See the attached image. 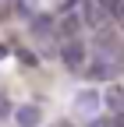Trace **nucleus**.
I'll list each match as a JSON object with an SVG mask.
<instances>
[{"mask_svg":"<svg viewBox=\"0 0 124 127\" xmlns=\"http://www.w3.org/2000/svg\"><path fill=\"white\" fill-rule=\"evenodd\" d=\"M82 21L89 28H106V21H110V11H106L103 0H82Z\"/></svg>","mask_w":124,"mask_h":127,"instance_id":"nucleus-2","label":"nucleus"},{"mask_svg":"<svg viewBox=\"0 0 124 127\" xmlns=\"http://www.w3.org/2000/svg\"><path fill=\"white\" fill-rule=\"evenodd\" d=\"M14 124H18V127H39L43 124V109L32 106V102H28V106H18V109H14Z\"/></svg>","mask_w":124,"mask_h":127,"instance_id":"nucleus-4","label":"nucleus"},{"mask_svg":"<svg viewBox=\"0 0 124 127\" xmlns=\"http://www.w3.org/2000/svg\"><path fill=\"white\" fill-rule=\"evenodd\" d=\"M7 117H11V109H7V99L0 95V120H7Z\"/></svg>","mask_w":124,"mask_h":127,"instance_id":"nucleus-8","label":"nucleus"},{"mask_svg":"<svg viewBox=\"0 0 124 127\" xmlns=\"http://www.w3.org/2000/svg\"><path fill=\"white\" fill-rule=\"evenodd\" d=\"M4 57H7V50H4V42H0V60H4Z\"/></svg>","mask_w":124,"mask_h":127,"instance_id":"nucleus-9","label":"nucleus"},{"mask_svg":"<svg viewBox=\"0 0 124 127\" xmlns=\"http://www.w3.org/2000/svg\"><path fill=\"white\" fill-rule=\"evenodd\" d=\"M85 57H89V53H85V42H82L78 35H71V39H67L64 46H60V60H64V64H67L71 71H82Z\"/></svg>","mask_w":124,"mask_h":127,"instance_id":"nucleus-3","label":"nucleus"},{"mask_svg":"<svg viewBox=\"0 0 124 127\" xmlns=\"http://www.w3.org/2000/svg\"><path fill=\"white\" fill-rule=\"evenodd\" d=\"M103 4H106V11H110V18L124 25V0H103Z\"/></svg>","mask_w":124,"mask_h":127,"instance_id":"nucleus-6","label":"nucleus"},{"mask_svg":"<svg viewBox=\"0 0 124 127\" xmlns=\"http://www.w3.org/2000/svg\"><path fill=\"white\" fill-rule=\"evenodd\" d=\"M89 127H114L110 117H96V120H89Z\"/></svg>","mask_w":124,"mask_h":127,"instance_id":"nucleus-7","label":"nucleus"},{"mask_svg":"<svg viewBox=\"0 0 124 127\" xmlns=\"http://www.w3.org/2000/svg\"><path fill=\"white\" fill-rule=\"evenodd\" d=\"M74 109H78V117L96 120V117H99V109H103V95H99L96 88H82L78 95H74Z\"/></svg>","mask_w":124,"mask_h":127,"instance_id":"nucleus-1","label":"nucleus"},{"mask_svg":"<svg viewBox=\"0 0 124 127\" xmlns=\"http://www.w3.org/2000/svg\"><path fill=\"white\" fill-rule=\"evenodd\" d=\"M103 106H110V113H121V109H124V88L121 85H110L106 95H103Z\"/></svg>","mask_w":124,"mask_h":127,"instance_id":"nucleus-5","label":"nucleus"}]
</instances>
